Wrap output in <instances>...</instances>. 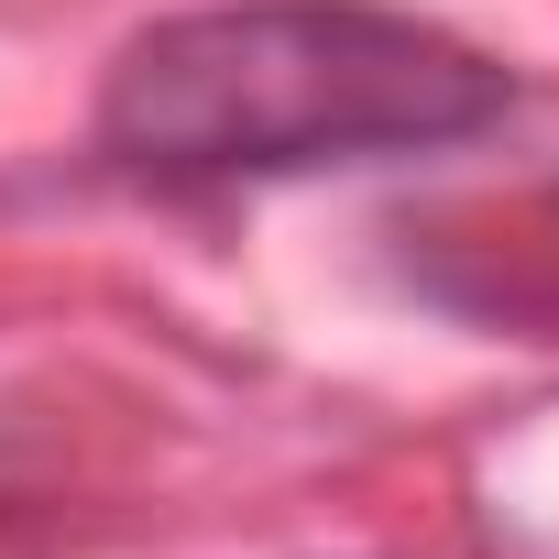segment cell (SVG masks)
<instances>
[{"instance_id": "6da1fadb", "label": "cell", "mask_w": 559, "mask_h": 559, "mask_svg": "<svg viewBox=\"0 0 559 559\" xmlns=\"http://www.w3.org/2000/svg\"><path fill=\"white\" fill-rule=\"evenodd\" d=\"M504 110V67L384 0H230L154 23L99 88V154L143 187H252L428 154Z\"/></svg>"}]
</instances>
